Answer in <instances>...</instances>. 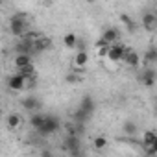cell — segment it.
I'll list each match as a JSON object with an SVG mask.
<instances>
[{"instance_id":"1","label":"cell","mask_w":157,"mask_h":157,"mask_svg":"<svg viewBox=\"0 0 157 157\" xmlns=\"http://www.w3.org/2000/svg\"><path fill=\"white\" fill-rule=\"evenodd\" d=\"M10 30H11L13 35H17V37L22 39V37L28 33V22H26L24 15H21V13L13 15V17L10 19Z\"/></svg>"},{"instance_id":"2","label":"cell","mask_w":157,"mask_h":157,"mask_svg":"<svg viewBox=\"0 0 157 157\" xmlns=\"http://www.w3.org/2000/svg\"><path fill=\"white\" fill-rule=\"evenodd\" d=\"M57 129H59V120H57L56 117H52V115H46V120H44V124L37 129V133L48 137V135H54Z\"/></svg>"},{"instance_id":"3","label":"cell","mask_w":157,"mask_h":157,"mask_svg":"<svg viewBox=\"0 0 157 157\" xmlns=\"http://www.w3.org/2000/svg\"><path fill=\"white\" fill-rule=\"evenodd\" d=\"M126 50H128V46H126L124 43H117V44H111V48H109V54H107V59H109V61H113V63L124 61Z\"/></svg>"},{"instance_id":"4","label":"cell","mask_w":157,"mask_h":157,"mask_svg":"<svg viewBox=\"0 0 157 157\" xmlns=\"http://www.w3.org/2000/svg\"><path fill=\"white\" fill-rule=\"evenodd\" d=\"M8 87H10L11 91H24V89L28 87V82L24 80L21 74H11V76L8 78Z\"/></svg>"},{"instance_id":"5","label":"cell","mask_w":157,"mask_h":157,"mask_svg":"<svg viewBox=\"0 0 157 157\" xmlns=\"http://www.w3.org/2000/svg\"><path fill=\"white\" fill-rule=\"evenodd\" d=\"M63 150L70 151L72 155H78V151H80V139L76 135H67V139L63 142Z\"/></svg>"},{"instance_id":"6","label":"cell","mask_w":157,"mask_h":157,"mask_svg":"<svg viewBox=\"0 0 157 157\" xmlns=\"http://www.w3.org/2000/svg\"><path fill=\"white\" fill-rule=\"evenodd\" d=\"M102 39L107 44H117V43H120V30L118 28H105L102 32Z\"/></svg>"},{"instance_id":"7","label":"cell","mask_w":157,"mask_h":157,"mask_svg":"<svg viewBox=\"0 0 157 157\" xmlns=\"http://www.w3.org/2000/svg\"><path fill=\"white\" fill-rule=\"evenodd\" d=\"M72 65H74L76 68L87 67V65H89V52H87V50H78V52L74 54V57H72Z\"/></svg>"},{"instance_id":"8","label":"cell","mask_w":157,"mask_h":157,"mask_svg":"<svg viewBox=\"0 0 157 157\" xmlns=\"http://www.w3.org/2000/svg\"><path fill=\"white\" fill-rule=\"evenodd\" d=\"M140 24L146 32H153L157 28V15L155 13H144L140 19Z\"/></svg>"},{"instance_id":"9","label":"cell","mask_w":157,"mask_h":157,"mask_svg":"<svg viewBox=\"0 0 157 157\" xmlns=\"http://www.w3.org/2000/svg\"><path fill=\"white\" fill-rule=\"evenodd\" d=\"M124 63H126L128 67H131V68H137V67L140 65V56H139V52L128 48V50H126V56H124Z\"/></svg>"},{"instance_id":"10","label":"cell","mask_w":157,"mask_h":157,"mask_svg":"<svg viewBox=\"0 0 157 157\" xmlns=\"http://www.w3.org/2000/svg\"><path fill=\"white\" fill-rule=\"evenodd\" d=\"M13 65H15V68H17V70L26 68V67L33 65V63H32V56H30V54H15Z\"/></svg>"},{"instance_id":"11","label":"cell","mask_w":157,"mask_h":157,"mask_svg":"<svg viewBox=\"0 0 157 157\" xmlns=\"http://www.w3.org/2000/svg\"><path fill=\"white\" fill-rule=\"evenodd\" d=\"M94 107H96V104H94V100H93L91 96H83V98H82V102H80V109L85 111L89 117H93Z\"/></svg>"},{"instance_id":"12","label":"cell","mask_w":157,"mask_h":157,"mask_svg":"<svg viewBox=\"0 0 157 157\" xmlns=\"http://www.w3.org/2000/svg\"><path fill=\"white\" fill-rule=\"evenodd\" d=\"M63 44H65L67 48H78V46H80V39H78L76 33L68 32V33L63 35Z\"/></svg>"},{"instance_id":"13","label":"cell","mask_w":157,"mask_h":157,"mask_svg":"<svg viewBox=\"0 0 157 157\" xmlns=\"http://www.w3.org/2000/svg\"><path fill=\"white\" fill-rule=\"evenodd\" d=\"M140 80H142V83L146 87H153L155 85V70L153 68H146L142 72V76H140Z\"/></svg>"},{"instance_id":"14","label":"cell","mask_w":157,"mask_h":157,"mask_svg":"<svg viewBox=\"0 0 157 157\" xmlns=\"http://www.w3.org/2000/svg\"><path fill=\"white\" fill-rule=\"evenodd\" d=\"M17 74H21L26 82H32V80H35V78H37V70H35V67H33V65H30V67H26V68L17 70Z\"/></svg>"},{"instance_id":"15","label":"cell","mask_w":157,"mask_h":157,"mask_svg":"<svg viewBox=\"0 0 157 157\" xmlns=\"http://www.w3.org/2000/svg\"><path fill=\"white\" fill-rule=\"evenodd\" d=\"M44 120H46V115H41V113H32V115H30V126H32L35 131L44 124Z\"/></svg>"},{"instance_id":"16","label":"cell","mask_w":157,"mask_h":157,"mask_svg":"<svg viewBox=\"0 0 157 157\" xmlns=\"http://www.w3.org/2000/svg\"><path fill=\"white\" fill-rule=\"evenodd\" d=\"M155 140H157V133H155V131L148 129V131L142 133V144H144V146H153Z\"/></svg>"},{"instance_id":"17","label":"cell","mask_w":157,"mask_h":157,"mask_svg":"<svg viewBox=\"0 0 157 157\" xmlns=\"http://www.w3.org/2000/svg\"><path fill=\"white\" fill-rule=\"evenodd\" d=\"M50 43H52V41H50L46 35H43L41 39H37V41H35V52H43V50H48V48H50Z\"/></svg>"},{"instance_id":"18","label":"cell","mask_w":157,"mask_h":157,"mask_svg":"<svg viewBox=\"0 0 157 157\" xmlns=\"http://www.w3.org/2000/svg\"><path fill=\"white\" fill-rule=\"evenodd\" d=\"M8 128L10 129H17L19 126H21V122H22V118H21V115H17V113H11L10 117H8Z\"/></svg>"},{"instance_id":"19","label":"cell","mask_w":157,"mask_h":157,"mask_svg":"<svg viewBox=\"0 0 157 157\" xmlns=\"http://www.w3.org/2000/svg\"><path fill=\"white\" fill-rule=\"evenodd\" d=\"M144 61L146 63H157V46H150L146 52H144Z\"/></svg>"},{"instance_id":"20","label":"cell","mask_w":157,"mask_h":157,"mask_svg":"<svg viewBox=\"0 0 157 157\" xmlns=\"http://www.w3.org/2000/svg\"><path fill=\"white\" fill-rule=\"evenodd\" d=\"M22 105H24V109H28V111H35V109L39 107V100H37L35 96H28V98H24Z\"/></svg>"},{"instance_id":"21","label":"cell","mask_w":157,"mask_h":157,"mask_svg":"<svg viewBox=\"0 0 157 157\" xmlns=\"http://www.w3.org/2000/svg\"><path fill=\"white\" fill-rule=\"evenodd\" d=\"M118 19H120V22H122L124 26H128V30H129L131 33L135 32V28H137V26H135V22L131 21V17H129V15H126V13H120V17H118Z\"/></svg>"},{"instance_id":"22","label":"cell","mask_w":157,"mask_h":157,"mask_svg":"<svg viewBox=\"0 0 157 157\" xmlns=\"http://www.w3.org/2000/svg\"><path fill=\"white\" fill-rule=\"evenodd\" d=\"M122 131H124L126 135H135V133L139 131V128H137V124H135L133 120H126V122H124V128H122Z\"/></svg>"},{"instance_id":"23","label":"cell","mask_w":157,"mask_h":157,"mask_svg":"<svg viewBox=\"0 0 157 157\" xmlns=\"http://www.w3.org/2000/svg\"><path fill=\"white\" fill-rule=\"evenodd\" d=\"M93 146H94V150H104V148H107V139L104 135H98V137H94Z\"/></svg>"},{"instance_id":"24","label":"cell","mask_w":157,"mask_h":157,"mask_svg":"<svg viewBox=\"0 0 157 157\" xmlns=\"http://www.w3.org/2000/svg\"><path fill=\"white\" fill-rule=\"evenodd\" d=\"M109 48H111L109 44H105V46H100V48H96V50H98V56H100V57H107V54H109Z\"/></svg>"},{"instance_id":"25","label":"cell","mask_w":157,"mask_h":157,"mask_svg":"<svg viewBox=\"0 0 157 157\" xmlns=\"http://www.w3.org/2000/svg\"><path fill=\"white\" fill-rule=\"evenodd\" d=\"M67 82H68V83H76V82H78V76L68 74V76H67Z\"/></svg>"},{"instance_id":"26","label":"cell","mask_w":157,"mask_h":157,"mask_svg":"<svg viewBox=\"0 0 157 157\" xmlns=\"http://www.w3.org/2000/svg\"><path fill=\"white\" fill-rule=\"evenodd\" d=\"M41 157H54V155H52L48 150H43V151H41Z\"/></svg>"},{"instance_id":"27","label":"cell","mask_w":157,"mask_h":157,"mask_svg":"<svg viewBox=\"0 0 157 157\" xmlns=\"http://www.w3.org/2000/svg\"><path fill=\"white\" fill-rule=\"evenodd\" d=\"M153 151H155V155H157V140H155V144H153Z\"/></svg>"}]
</instances>
